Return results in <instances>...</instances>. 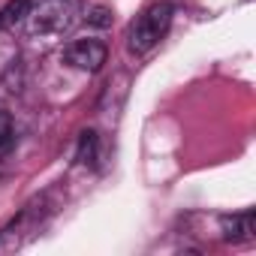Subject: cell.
I'll return each instance as SVG.
<instances>
[{
    "mask_svg": "<svg viewBox=\"0 0 256 256\" xmlns=\"http://www.w3.org/2000/svg\"><path fill=\"white\" fill-rule=\"evenodd\" d=\"M172 16H175L172 4H154V6H148L130 24V34H126V46H130V52L133 54H148L166 36V30L172 24Z\"/></svg>",
    "mask_w": 256,
    "mask_h": 256,
    "instance_id": "obj_2",
    "label": "cell"
},
{
    "mask_svg": "<svg viewBox=\"0 0 256 256\" xmlns=\"http://www.w3.org/2000/svg\"><path fill=\"white\" fill-rule=\"evenodd\" d=\"M10 139H12V118L0 108V148H6Z\"/></svg>",
    "mask_w": 256,
    "mask_h": 256,
    "instance_id": "obj_8",
    "label": "cell"
},
{
    "mask_svg": "<svg viewBox=\"0 0 256 256\" xmlns=\"http://www.w3.org/2000/svg\"><path fill=\"white\" fill-rule=\"evenodd\" d=\"M78 4L76 0H40L28 12V34L40 40H60L78 24Z\"/></svg>",
    "mask_w": 256,
    "mask_h": 256,
    "instance_id": "obj_1",
    "label": "cell"
},
{
    "mask_svg": "<svg viewBox=\"0 0 256 256\" xmlns=\"http://www.w3.org/2000/svg\"><path fill=\"white\" fill-rule=\"evenodd\" d=\"M94 157H96V133H94V130H84L82 139H78V154H76V160H78V163H94Z\"/></svg>",
    "mask_w": 256,
    "mask_h": 256,
    "instance_id": "obj_6",
    "label": "cell"
},
{
    "mask_svg": "<svg viewBox=\"0 0 256 256\" xmlns=\"http://www.w3.org/2000/svg\"><path fill=\"white\" fill-rule=\"evenodd\" d=\"M30 6H34V0H10V4L0 10V28H12V24L24 22Z\"/></svg>",
    "mask_w": 256,
    "mask_h": 256,
    "instance_id": "obj_5",
    "label": "cell"
},
{
    "mask_svg": "<svg viewBox=\"0 0 256 256\" xmlns=\"http://www.w3.org/2000/svg\"><path fill=\"white\" fill-rule=\"evenodd\" d=\"M220 229H223V238H226V241H247V238H253V229H256L253 211L223 217V220H220Z\"/></svg>",
    "mask_w": 256,
    "mask_h": 256,
    "instance_id": "obj_4",
    "label": "cell"
},
{
    "mask_svg": "<svg viewBox=\"0 0 256 256\" xmlns=\"http://www.w3.org/2000/svg\"><path fill=\"white\" fill-rule=\"evenodd\" d=\"M106 58H108V48L102 40H76L64 48V60L84 72H100Z\"/></svg>",
    "mask_w": 256,
    "mask_h": 256,
    "instance_id": "obj_3",
    "label": "cell"
},
{
    "mask_svg": "<svg viewBox=\"0 0 256 256\" xmlns=\"http://www.w3.org/2000/svg\"><path fill=\"white\" fill-rule=\"evenodd\" d=\"M88 24H94V28H108V24H112V10H106V6L90 10V12H88Z\"/></svg>",
    "mask_w": 256,
    "mask_h": 256,
    "instance_id": "obj_7",
    "label": "cell"
}]
</instances>
